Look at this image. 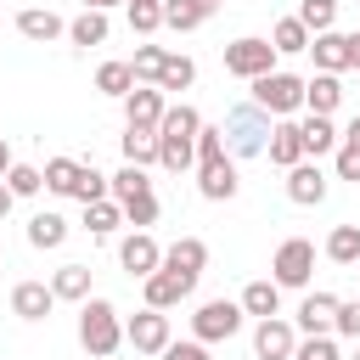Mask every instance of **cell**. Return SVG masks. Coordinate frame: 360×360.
<instances>
[{"label":"cell","mask_w":360,"mask_h":360,"mask_svg":"<svg viewBox=\"0 0 360 360\" xmlns=\"http://www.w3.org/2000/svg\"><path fill=\"white\" fill-rule=\"evenodd\" d=\"M236 163H231V152H225V135L214 129V124H202L197 129V191L208 197V202H231L236 197Z\"/></svg>","instance_id":"6da1fadb"},{"label":"cell","mask_w":360,"mask_h":360,"mask_svg":"<svg viewBox=\"0 0 360 360\" xmlns=\"http://www.w3.org/2000/svg\"><path fill=\"white\" fill-rule=\"evenodd\" d=\"M79 343H84L96 360L118 354V343H124V321H118V309H112L107 298H84V304H79Z\"/></svg>","instance_id":"7a4b0ae2"},{"label":"cell","mask_w":360,"mask_h":360,"mask_svg":"<svg viewBox=\"0 0 360 360\" xmlns=\"http://www.w3.org/2000/svg\"><path fill=\"white\" fill-rule=\"evenodd\" d=\"M219 135H225V152H231V158H259L264 141H270V112H259L253 101H242V107L225 112Z\"/></svg>","instance_id":"3957f363"},{"label":"cell","mask_w":360,"mask_h":360,"mask_svg":"<svg viewBox=\"0 0 360 360\" xmlns=\"http://www.w3.org/2000/svg\"><path fill=\"white\" fill-rule=\"evenodd\" d=\"M253 107L259 112H270V118H287V112H298L304 107V79H292V73H264V79H253Z\"/></svg>","instance_id":"277c9868"},{"label":"cell","mask_w":360,"mask_h":360,"mask_svg":"<svg viewBox=\"0 0 360 360\" xmlns=\"http://www.w3.org/2000/svg\"><path fill=\"white\" fill-rule=\"evenodd\" d=\"M242 304H231V298H208V304H197V315H191V338L197 343H225V338H236L242 332Z\"/></svg>","instance_id":"5b68a950"},{"label":"cell","mask_w":360,"mask_h":360,"mask_svg":"<svg viewBox=\"0 0 360 360\" xmlns=\"http://www.w3.org/2000/svg\"><path fill=\"white\" fill-rule=\"evenodd\" d=\"M270 281L276 287H309V276H315V242H304V236H287L281 248H276V259H270Z\"/></svg>","instance_id":"8992f818"},{"label":"cell","mask_w":360,"mask_h":360,"mask_svg":"<svg viewBox=\"0 0 360 360\" xmlns=\"http://www.w3.org/2000/svg\"><path fill=\"white\" fill-rule=\"evenodd\" d=\"M225 73H236V79H264V73H276V51H270V39H231L225 45Z\"/></svg>","instance_id":"52a82bcc"},{"label":"cell","mask_w":360,"mask_h":360,"mask_svg":"<svg viewBox=\"0 0 360 360\" xmlns=\"http://www.w3.org/2000/svg\"><path fill=\"white\" fill-rule=\"evenodd\" d=\"M124 343L135 349V354H163L174 338H169V315L163 309H141V315H129L124 321Z\"/></svg>","instance_id":"ba28073f"},{"label":"cell","mask_w":360,"mask_h":360,"mask_svg":"<svg viewBox=\"0 0 360 360\" xmlns=\"http://www.w3.org/2000/svg\"><path fill=\"white\" fill-rule=\"evenodd\" d=\"M292 349H298L292 321L270 315V321H259V326H253V354H259V360H292Z\"/></svg>","instance_id":"9c48e42d"},{"label":"cell","mask_w":360,"mask_h":360,"mask_svg":"<svg viewBox=\"0 0 360 360\" xmlns=\"http://www.w3.org/2000/svg\"><path fill=\"white\" fill-rule=\"evenodd\" d=\"M202 264H208V242H202V236H180V242H169V248H163V264H158V270L197 281V276H202Z\"/></svg>","instance_id":"30bf717a"},{"label":"cell","mask_w":360,"mask_h":360,"mask_svg":"<svg viewBox=\"0 0 360 360\" xmlns=\"http://www.w3.org/2000/svg\"><path fill=\"white\" fill-rule=\"evenodd\" d=\"M191 287L197 281H186V276H169V270H152L146 281H141V298H146V309H174V304H186L191 298Z\"/></svg>","instance_id":"8fae6325"},{"label":"cell","mask_w":360,"mask_h":360,"mask_svg":"<svg viewBox=\"0 0 360 360\" xmlns=\"http://www.w3.org/2000/svg\"><path fill=\"white\" fill-rule=\"evenodd\" d=\"M287 197H292L298 208L326 202V174H321V163H315V158H304V163H292V169H287Z\"/></svg>","instance_id":"7c38bea8"},{"label":"cell","mask_w":360,"mask_h":360,"mask_svg":"<svg viewBox=\"0 0 360 360\" xmlns=\"http://www.w3.org/2000/svg\"><path fill=\"white\" fill-rule=\"evenodd\" d=\"M118 264H124L129 276H141V281H146V276L163 264V248L152 242V231H135V236H124V242H118Z\"/></svg>","instance_id":"4fadbf2b"},{"label":"cell","mask_w":360,"mask_h":360,"mask_svg":"<svg viewBox=\"0 0 360 360\" xmlns=\"http://www.w3.org/2000/svg\"><path fill=\"white\" fill-rule=\"evenodd\" d=\"M158 118H163V90L158 84H135L124 96V124L129 129H158Z\"/></svg>","instance_id":"5bb4252c"},{"label":"cell","mask_w":360,"mask_h":360,"mask_svg":"<svg viewBox=\"0 0 360 360\" xmlns=\"http://www.w3.org/2000/svg\"><path fill=\"white\" fill-rule=\"evenodd\" d=\"M51 309H56L51 281H17V287H11V315H17V321H45Z\"/></svg>","instance_id":"9a60e30c"},{"label":"cell","mask_w":360,"mask_h":360,"mask_svg":"<svg viewBox=\"0 0 360 360\" xmlns=\"http://www.w3.org/2000/svg\"><path fill=\"white\" fill-rule=\"evenodd\" d=\"M332 315H338V298H332V292H309V298L298 304V315H292V332L326 338V332H332Z\"/></svg>","instance_id":"2e32d148"},{"label":"cell","mask_w":360,"mask_h":360,"mask_svg":"<svg viewBox=\"0 0 360 360\" xmlns=\"http://www.w3.org/2000/svg\"><path fill=\"white\" fill-rule=\"evenodd\" d=\"M309 56H315V73H343L349 68V34H338V28L309 34Z\"/></svg>","instance_id":"e0dca14e"},{"label":"cell","mask_w":360,"mask_h":360,"mask_svg":"<svg viewBox=\"0 0 360 360\" xmlns=\"http://www.w3.org/2000/svg\"><path fill=\"white\" fill-rule=\"evenodd\" d=\"M17 34L34 39V45H51V39L68 34V22H62L56 11H45V6H28V11H17Z\"/></svg>","instance_id":"ac0fdd59"},{"label":"cell","mask_w":360,"mask_h":360,"mask_svg":"<svg viewBox=\"0 0 360 360\" xmlns=\"http://www.w3.org/2000/svg\"><path fill=\"white\" fill-rule=\"evenodd\" d=\"M264 152H270V163H276V169H292V163H304V141H298V124H292V118L270 124V141H264Z\"/></svg>","instance_id":"d6986e66"},{"label":"cell","mask_w":360,"mask_h":360,"mask_svg":"<svg viewBox=\"0 0 360 360\" xmlns=\"http://www.w3.org/2000/svg\"><path fill=\"white\" fill-rule=\"evenodd\" d=\"M214 11H219V0H163V28L186 34V28H202Z\"/></svg>","instance_id":"ffe728a7"},{"label":"cell","mask_w":360,"mask_h":360,"mask_svg":"<svg viewBox=\"0 0 360 360\" xmlns=\"http://www.w3.org/2000/svg\"><path fill=\"white\" fill-rule=\"evenodd\" d=\"M338 101H343L338 73H315V79H304V107H309L315 118H332V112H338Z\"/></svg>","instance_id":"44dd1931"},{"label":"cell","mask_w":360,"mask_h":360,"mask_svg":"<svg viewBox=\"0 0 360 360\" xmlns=\"http://www.w3.org/2000/svg\"><path fill=\"white\" fill-rule=\"evenodd\" d=\"M298 141H304V158H315V163H321L326 152H338V129H332V118H315V112L298 124Z\"/></svg>","instance_id":"7402d4cb"},{"label":"cell","mask_w":360,"mask_h":360,"mask_svg":"<svg viewBox=\"0 0 360 360\" xmlns=\"http://www.w3.org/2000/svg\"><path fill=\"white\" fill-rule=\"evenodd\" d=\"M242 315H253V321L281 315V287H276V281H248V287H242Z\"/></svg>","instance_id":"603a6c76"},{"label":"cell","mask_w":360,"mask_h":360,"mask_svg":"<svg viewBox=\"0 0 360 360\" xmlns=\"http://www.w3.org/2000/svg\"><path fill=\"white\" fill-rule=\"evenodd\" d=\"M270 51H276V56H298V51H309V28H304L298 17H281V22L270 28Z\"/></svg>","instance_id":"cb8c5ba5"},{"label":"cell","mask_w":360,"mask_h":360,"mask_svg":"<svg viewBox=\"0 0 360 360\" xmlns=\"http://www.w3.org/2000/svg\"><path fill=\"white\" fill-rule=\"evenodd\" d=\"M51 292H56V298L84 304V298H90V264H62V270L51 276Z\"/></svg>","instance_id":"d4e9b609"},{"label":"cell","mask_w":360,"mask_h":360,"mask_svg":"<svg viewBox=\"0 0 360 360\" xmlns=\"http://www.w3.org/2000/svg\"><path fill=\"white\" fill-rule=\"evenodd\" d=\"M107 28H112L107 11H79V17L68 22V39H73V45H107Z\"/></svg>","instance_id":"484cf974"},{"label":"cell","mask_w":360,"mask_h":360,"mask_svg":"<svg viewBox=\"0 0 360 360\" xmlns=\"http://www.w3.org/2000/svg\"><path fill=\"white\" fill-rule=\"evenodd\" d=\"M124 163H135V169L158 163V129H129L124 124Z\"/></svg>","instance_id":"4316f807"},{"label":"cell","mask_w":360,"mask_h":360,"mask_svg":"<svg viewBox=\"0 0 360 360\" xmlns=\"http://www.w3.org/2000/svg\"><path fill=\"white\" fill-rule=\"evenodd\" d=\"M124 225V208L112 202V197H101V202H84V231L90 236H112Z\"/></svg>","instance_id":"83f0119b"},{"label":"cell","mask_w":360,"mask_h":360,"mask_svg":"<svg viewBox=\"0 0 360 360\" xmlns=\"http://www.w3.org/2000/svg\"><path fill=\"white\" fill-rule=\"evenodd\" d=\"M28 242H34V248H62V242H68V219L51 214V208L34 214V219H28Z\"/></svg>","instance_id":"f1b7e54d"},{"label":"cell","mask_w":360,"mask_h":360,"mask_svg":"<svg viewBox=\"0 0 360 360\" xmlns=\"http://www.w3.org/2000/svg\"><path fill=\"white\" fill-rule=\"evenodd\" d=\"M326 259H332V264H360V225H332Z\"/></svg>","instance_id":"f546056e"},{"label":"cell","mask_w":360,"mask_h":360,"mask_svg":"<svg viewBox=\"0 0 360 360\" xmlns=\"http://www.w3.org/2000/svg\"><path fill=\"white\" fill-rule=\"evenodd\" d=\"M191 79H197V62L180 56V51H169L163 56V73H158V90H191Z\"/></svg>","instance_id":"4dcf8cb0"},{"label":"cell","mask_w":360,"mask_h":360,"mask_svg":"<svg viewBox=\"0 0 360 360\" xmlns=\"http://www.w3.org/2000/svg\"><path fill=\"white\" fill-rule=\"evenodd\" d=\"M96 90L124 101V96L135 90V73H129V62H101V68H96Z\"/></svg>","instance_id":"1f68e13d"},{"label":"cell","mask_w":360,"mask_h":360,"mask_svg":"<svg viewBox=\"0 0 360 360\" xmlns=\"http://www.w3.org/2000/svg\"><path fill=\"white\" fill-rule=\"evenodd\" d=\"M163 45H141L135 56H129V73H135V84H158V73H163Z\"/></svg>","instance_id":"d6a6232c"},{"label":"cell","mask_w":360,"mask_h":360,"mask_svg":"<svg viewBox=\"0 0 360 360\" xmlns=\"http://www.w3.org/2000/svg\"><path fill=\"white\" fill-rule=\"evenodd\" d=\"M39 174H45V186H51L56 197H73V186H79V163H73V158H51Z\"/></svg>","instance_id":"836d02e7"},{"label":"cell","mask_w":360,"mask_h":360,"mask_svg":"<svg viewBox=\"0 0 360 360\" xmlns=\"http://www.w3.org/2000/svg\"><path fill=\"white\" fill-rule=\"evenodd\" d=\"M298 22H304L309 34H326V28L338 22V0H304V6H298Z\"/></svg>","instance_id":"e575fe53"},{"label":"cell","mask_w":360,"mask_h":360,"mask_svg":"<svg viewBox=\"0 0 360 360\" xmlns=\"http://www.w3.org/2000/svg\"><path fill=\"white\" fill-rule=\"evenodd\" d=\"M39 186H45V174H39L34 163H11V169H6V191H11V197H34Z\"/></svg>","instance_id":"d590c367"},{"label":"cell","mask_w":360,"mask_h":360,"mask_svg":"<svg viewBox=\"0 0 360 360\" xmlns=\"http://www.w3.org/2000/svg\"><path fill=\"white\" fill-rule=\"evenodd\" d=\"M73 197H79V202H101V197H107V174H101L96 163H79V186H73Z\"/></svg>","instance_id":"8d00e7d4"},{"label":"cell","mask_w":360,"mask_h":360,"mask_svg":"<svg viewBox=\"0 0 360 360\" xmlns=\"http://www.w3.org/2000/svg\"><path fill=\"white\" fill-rule=\"evenodd\" d=\"M118 208H124V219H129L135 231H146V225L158 219V197H152V191H141V197H124Z\"/></svg>","instance_id":"74e56055"},{"label":"cell","mask_w":360,"mask_h":360,"mask_svg":"<svg viewBox=\"0 0 360 360\" xmlns=\"http://www.w3.org/2000/svg\"><path fill=\"white\" fill-rule=\"evenodd\" d=\"M332 332H338V338H354V343H360V298H338Z\"/></svg>","instance_id":"f35d334b"},{"label":"cell","mask_w":360,"mask_h":360,"mask_svg":"<svg viewBox=\"0 0 360 360\" xmlns=\"http://www.w3.org/2000/svg\"><path fill=\"white\" fill-rule=\"evenodd\" d=\"M292 360H343V354H338V338L326 332V338H304V343L292 349Z\"/></svg>","instance_id":"ab89813d"},{"label":"cell","mask_w":360,"mask_h":360,"mask_svg":"<svg viewBox=\"0 0 360 360\" xmlns=\"http://www.w3.org/2000/svg\"><path fill=\"white\" fill-rule=\"evenodd\" d=\"M129 28L135 34H158L163 28V6H129Z\"/></svg>","instance_id":"60d3db41"},{"label":"cell","mask_w":360,"mask_h":360,"mask_svg":"<svg viewBox=\"0 0 360 360\" xmlns=\"http://www.w3.org/2000/svg\"><path fill=\"white\" fill-rule=\"evenodd\" d=\"M338 180H354L360 186V146H343L338 141Z\"/></svg>","instance_id":"b9f144b4"},{"label":"cell","mask_w":360,"mask_h":360,"mask_svg":"<svg viewBox=\"0 0 360 360\" xmlns=\"http://www.w3.org/2000/svg\"><path fill=\"white\" fill-rule=\"evenodd\" d=\"M163 360H214V354H208V343H197V338H191V343H169V349H163Z\"/></svg>","instance_id":"7bdbcfd3"},{"label":"cell","mask_w":360,"mask_h":360,"mask_svg":"<svg viewBox=\"0 0 360 360\" xmlns=\"http://www.w3.org/2000/svg\"><path fill=\"white\" fill-rule=\"evenodd\" d=\"M338 141H343V146H360V112H354V118H349V129H343V135H338Z\"/></svg>","instance_id":"ee69618b"},{"label":"cell","mask_w":360,"mask_h":360,"mask_svg":"<svg viewBox=\"0 0 360 360\" xmlns=\"http://www.w3.org/2000/svg\"><path fill=\"white\" fill-rule=\"evenodd\" d=\"M349 68L360 73V34H349Z\"/></svg>","instance_id":"f6af8a7d"},{"label":"cell","mask_w":360,"mask_h":360,"mask_svg":"<svg viewBox=\"0 0 360 360\" xmlns=\"http://www.w3.org/2000/svg\"><path fill=\"white\" fill-rule=\"evenodd\" d=\"M11 202H17V197H11V191H6V180H0V219L11 214Z\"/></svg>","instance_id":"bcb514c9"},{"label":"cell","mask_w":360,"mask_h":360,"mask_svg":"<svg viewBox=\"0 0 360 360\" xmlns=\"http://www.w3.org/2000/svg\"><path fill=\"white\" fill-rule=\"evenodd\" d=\"M6 169H11V146H6V135H0V180H6Z\"/></svg>","instance_id":"7dc6e473"},{"label":"cell","mask_w":360,"mask_h":360,"mask_svg":"<svg viewBox=\"0 0 360 360\" xmlns=\"http://www.w3.org/2000/svg\"><path fill=\"white\" fill-rule=\"evenodd\" d=\"M107 6H118V0H84V11H107Z\"/></svg>","instance_id":"c3c4849f"},{"label":"cell","mask_w":360,"mask_h":360,"mask_svg":"<svg viewBox=\"0 0 360 360\" xmlns=\"http://www.w3.org/2000/svg\"><path fill=\"white\" fill-rule=\"evenodd\" d=\"M129 6H163V0H129Z\"/></svg>","instance_id":"681fc988"},{"label":"cell","mask_w":360,"mask_h":360,"mask_svg":"<svg viewBox=\"0 0 360 360\" xmlns=\"http://www.w3.org/2000/svg\"><path fill=\"white\" fill-rule=\"evenodd\" d=\"M0 264H6V253H0Z\"/></svg>","instance_id":"f907efd6"},{"label":"cell","mask_w":360,"mask_h":360,"mask_svg":"<svg viewBox=\"0 0 360 360\" xmlns=\"http://www.w3.org/2000/svg\"><path fill=\"white\" fill-rule=\"evenodd\" d=\"M354 360H360V349H354Z\"/></svg>","instance_id":"816d5d0a"}]
</instances>
